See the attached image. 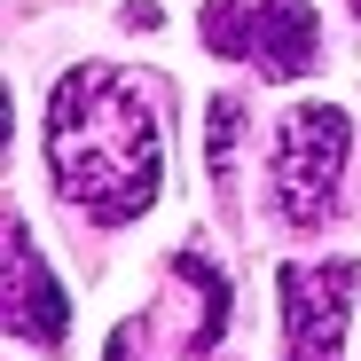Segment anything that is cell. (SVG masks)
I'll return each instance as SVG.
<instances>
[{
  "instance_id": "cell-1",
  "label": "cell",
  "mask_w": 361,
  "mask_h": 361,
  "mask_svg": "<svg viewBox=\"0 0 361 361\" xmlns=\"http://www.w3.org/2000/svg\"><path fill=\"white\" fill-rule=\"evenodd\" d=\"M47 173H55V197L79 204L94 228L142 220L157 204V180H165L149 87L110 71V63L63 71L55 102H47Z\"/></svg>"
},
{
  "instance_id": "cell-2",
  "label": "cell",
  "mask_w": 361,
  "mask_h": 361,
  "mask_svg": "<svg viewBox=\"0 0 361 361\" xmlns=\"http://www.w3.org/2000/svg\"><path fill=\"white\" fill-rule=\"evenodd\" d=\"M197 32L212 55H235V63H252L267 79H298L322 55V24L307 0H204Z\"/></svg>"
},
{
  "instance_id": "cell-3",
  "label": "cell",
  "mask_w": 361,
  "mask_h": 361,
  "mask_svg": "<svg viewBox=\"0 0 361 361\" xmlns=\"http://www.w3.org/2000/svg\"><path fill=\"white\" fill-rule=\"evenodd\" d=\"M345 110L330 102H298L275 134V212L290 228H322L338 204V180H345Z\"/></svg>"
},
{
  "instance_id": "cell-4",
  "label": "cell",
  "mask_w": 361,
  "mask_h": 361,
  "mask_svg": "<svg viewBox=\"0 0 361 361\" xmlns=\"http://www.w3.org/2000/svg\"><path fill=\"white\" fill-rule=\"evenodd\" d=\"M353 307V259L283 267V361H338V330Z\"/></svg>"
},
{
  "instance_id": "cell-5",
  "label": "cell",
  "mask_w": 361,
  "mask_h": 361,
  "mask_svg": "<svg viewBox=\"0 0 361 361\" xmlns=\"http://www.w3.org/2000/svg\"><path fill=\"white\" fill-rule=\"evenodd\" d=\"M8 275H16V290H8V330H16L24 345H63L71 307H63V290H55V275H47V259H39V244H32L24 220L8 228Z\"/></svg>"
},
{
  "instance_id": "cell-6",
  "label": "cell",
  "mask_w": 361,
  "mask_h": 361,
  "mask_svg": "<svg viewBox=\"0 0 361 361\" xmlns=\"http://www.w3.org/2000/svg\"><path fill=\"white\" fill-rule=\"evenodd\" d=\"M110 361H157V353H149L134 330H118V338H110Z\"/></svg>"
},
{
  "instance_id": "cell-7",
  "label": "cell",
  "mask_w": 361,
  "mask_h": 361,
  "mask_svg": "<svg viewBox=\"0 0 361 361\" xmlns=\"http://www.w3.org/2000/svg\"><path fill=\"white\" fill-rule=\"evenodd\" d=\"M353 16H361V0H353Z\"/></svg>"
}]
</instances>
